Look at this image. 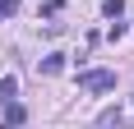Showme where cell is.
Segmentation results:
<instances>
[{
  "instance_id": "obj_1",
  "label": "cell",
  "mask_w": 134,
  "mask_h": 129,
  "mask_svg": "<svg viewBox=\"0 0 134 129\" xmlns=\"http://www.w3.org/2000/svg\"><path fill=\"white\" fill-rule=\"evenodd\" d=\"M79 88L83 92H111V88H116V74H111V69H83V74H79Z\"/></svg>"
},
{
  "instance_id": "obj_2",
  "label": "cell",
  "mask_w": 134,
  "mask_h": 129,
  "mask_svg": "<svg viewBox=\"0 0 134 129\" xmlns=\"http://www.w3.org/2000/svg\"><path fill=\"white\" fill-rule=\"evenodd\" d=\"M23 120H28V111L19 102H5V106H0V129H19Z\"/></svg>"
},
{
  "instance_id": "obj_3",
  "label": "cell",
  "mask_w": 134,
  "mask_h": 129,
  "mask_svg": "<svg viewBox=\"0 0 134 129\" xmlns=\"http://www.w3.org/2000/svg\"><path fill=\"white\" fill-rule=\"evenodd\" d=\"M14 92H19V78H14V74H5V78H0V106H5V102H14Z\"/></svg>"
},
{
  "instance_id": "obj_4",
  "label": "cell",
  "mask_w": 134,
  "mask_h": 129,
  "mask_svg": "<svg viewBox=\"0 0 134 129\" xmlns=\"http://www.w3.org/2000/svg\"><path fill=\"white\" fill-rule=\"evenodd\" d=\"M60 69H65V55L60 51H51L46 60H42V74H60Z\"/></svg>"
},
{
  "instance_id": "obj_5",
  "label": "cell",
  "mask_w": 134,
  "mask_h": 129,
  "mask_svg": "<svg viewBox=\"0 0 134 129\" xmlns=\"http://www.w3.org/2000/svg\"><path fill=\"white\" fill-rule=\"evenodd\" d=\"M102 14H107V19H120V14H125V0H107Z\"/></svg>"
},
{
  "instance_id": "obj_6",
  "label": "cell",
  "mask_w": 134,
  "mask_h": 129,
  "mask_svg": "<svg viewBox=\"0 0 134 129\" xmlns=\"http://www.w3.org/2000/svg\"><path fill=\"white\" fill-rule=\"evenodd\" d=\"M14 9H19V0H0V19H9Z\"/></svg>"
}]
</instances>
